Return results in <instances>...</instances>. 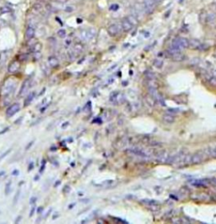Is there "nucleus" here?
Segmentation results:
<instances>
[{
    "label": "nucleus",
    "mask_w": 216,
    "mask_h": 224,
    "mask_svg": "<svg viewBox=\"0 0 216 224\" xmlns=\"http://www.w3.org/2000/svg\"><path fill=\"white\" fill-rule=\"evenodd\" d=\"M0 214H1V211H0Z\"/></svg>",
    "instance_id": "6e6d98bb"
},
{
    "label": "nucleus",
    "mask_w": 216,
    "mask_h": 224,
    "mask_svg": "<svg viewBox=\"0 0 216 224\" xmlns=\"http://www.w3.org/2000/svg\"><path fill=\"white\" fill-rule=\"evenodd\" d=\"M149 36H150V34H149V32H148V31H145L144 33V37L145 38L149 37Z\"/></svg>",
    "instance_id": "a18cd8bd"
},
{
    "label": "nucleus",
    "mask_w": 216,
    "mask_h": 224,
    "mask_svg": "<svg viewBox=\"0 0 216 224\" xmlns=\"http://www.w3.org/2000/svg\"><path fill=\"white\" fill-rule=\"evenodd\" d=\"M36 34V30H35V27L34 26H31V25H29L27 28H26V31H25V39L26 40H31L32 38L34 37Z\"/></svg>",
    "instance_id": "ddd939ff"
},
{
    "label": "nucleus",
    "mask_w": 216,
    "mask_h": 224,
    "mask_svg": "<svg viewBox=\"0 0 216 224\" xmlns=\"http://www.w3.org/2000/svg\"><path fill=\"white\" fill-rule=\"evenodd\" d=\"M66 35H67V33H66V31H65L64 29H60V30H58V31H57V36H58L59 37H66Z\"/></svg>",
    "instance_id": "bb28decb"
},
{
    "label": "nucleus",
    "mask_w": 216,
    "mask_h": 224,
    "mask_svg": "<svg viewBox=\"0 0 216 224\" xmlns=\"http://www.w3.org/2000/svg\"><path fill=\"white\" fill-rule=\"evenodd\" d=\"M95 33H96V31L94 28L85 29V30H82L80 31V37L84 41H90L95 37Z\"/></svg>",
    "instance_id": "f03ea898"
},
{
    "label": "nucleus",
    "mask_w": 216,
    "mask_h": 224,
    "mask_svg": "<svg viewBox=\"0 0 216 224\" xmlns=\"http://www.w3.org/2000/svg\"><path fill=\"white\" fill-rule=\"evenodd\" d=\"M122 31H123V29H122L121 24H111L107 28L108 34L111 37H116V36L119 35L122 32Z\"/></svg>",
    "instance_id": "7ed1b4c3"
},
{
    "label": "nucleus",
    "mask_w": 216,
    "mask_h": 224,
    "mask_svg": "<svg viewBox=\"0 0 216 224\" xmlns=\"http://www.w3.org/2000/svg\"><path fill=\"white\" fill-rule=\"evenodd\" d=\"M34 143H35V140H31V142H30V143H29V144H28V145L26 146V147H25V150H29V149H30V148H31V147L32 146V145H33Z\"/></svg>",
    "instance_id": "e433bc0d"
},
{
    "label": "nucleus",
    "mask_w": 216,
    "mask_h": 224,
    "mask_svg": "<svg viewBox=\"0 0 216 224\" xmlns=\"http://www.w3.org/2000/svg\"><path fill=\"white\" fill-rule=\"evenodd\" d=\"M19 195H20V191L19 189V190H17V192H16V194H15V195L14 197V201H13V205H15L18 203L19 199Z\"/></svg>",
    "instance_id": "cd10ccee"
},
{
    "label": "nucleus",
    "mask_w": 216,
    "mask_h": 224,
    "mask_svg": "<svg viewBox=\"0 0 216 224\" xmlns=\"http://www.w3.org/2000/svg\"><path fill=\"white\" fill-rule=\"evenodd\" d=\"M121 26H122L123 31H126V32H128V31H132L133 28V25L126 18H124V19L122 20V22H121Z\"/></svg>",
    "instance_id": "9b49d317"
},
{
    "label": "nucleus",
    "mask_w": 216,
    "mask_h": 224,
    "mask_svg": "<svg viewBox=\"0 0 216 224\" xmlns=\"http://www.w3.org/2000/svg\"><path fill=\"white\" fill-rule=\"evenodd\" d=\"M133 26H135V25H137L138 24H139V19H138V18L136 17V16H134L133 15H128L127 16H126L125 17Z\"/></svg>",
    "instance_id": "6ab92c4d"
},
{
    "label": "nucleus",
    "mask_w": 216,
    "mask_h": 224,
    "mask_svg": "<svg viewBox=\"0 0 216 224\" xmlns=\"http://www.w3.org/2000/svg\"><path fill=\"white\" fill-rule=\"evenodd\" d=\"M48 106H49V105H48V104H47V106H45L44 108H41V109H40V112H44V111L47 109V108H48Z\"/></svg>",
    "instance_id": "c03bdc74"
},
{
    "label": "nucleus",
    "mask_w": 216,
    "mask_h": 224,
    "mask_svg": "<svg viewBox=\"0 0 216 224\" xmlns=\"http://www.w3.org/2000/svg\"><path fill=\"white\" fill-rule=\"evenodd\" d=\"M168 57L171 58L172 60L177 61V62H181V61H184V60L186 59V58H187L184 54L181 53V52H178V53H176L171 54L170 56Z\"/></svg>",
    "instance_id": "2eb2a0df"
},
{
    "label": "nucleus",
    "mask_w": 216,
    "mask_h": 224,
    "mask_svg": "<svg viewBox=\"0 0 216 224\" xmlns=\"http://www.w3.org/2000/svg\"><path fill=\"white\" fill-rule=\"evenodd\" d=\"M19 69H20V63L17 60H15L9 64V65L8 67V71H9V73L14 74V73L18 72Z\"/></svg>",
    "instance_id": "9d476101"
},
{
    "label": "nucleus",
    "mask_w": 216,
    "mask_h": 224,
    "mask_svg": "<svg viewBox=\"0 0 216 224\" xmlns=\"http://www.w3.org/2000/svg\"><path fill=\"white\" fill-rule=\"evenodd\" d=\"M35 180H36H36H38V176H36V178H35Z\"/></svg>",
    "instance_id": "5fc2aeb1"
},
{
    "label": "nucleus",
    "mask_w": 216,
    "mask_h": 224,
    "mask_svg": "<svg viewBox=\"0 0 216 224\" xmlns=\"http://www.w3.org/2000/svg\"><path fill=\"white\" fill-rule=\"evenodd\" d=\"M6 59H7V54H6V53H5V52H2V53H0V68L4 64Z\"/></svg>",
    "instance_id": "5701e85b"
},
{
    "label": "nucleus",
    "mask_w": 216,
    "mask_h": 224,
    "mask_svg": "<svg viewBox=\"0 0 216 224\" xmlns=\"http://www.w3.org/2000/svg\"><path fill=\"white\" fill-rule=\"evenodd\" d=\"M83 48H84V47H83V45L82 44H80V43H77V44H75L74 45V47H73V51L78 54V53H79L80 52H82L83 51Z\"/></svg>",
    "instance_id": "4be33fe9"
},
{
    "label": "nucleus",
    "mask_w": 216,
    "mask_h": 224,
    "mask_svg": "<svg viewBox=\"0 0 216 224\" xmlns=\"http://www.w3.org/2000/svg\"><path fill=\"white\" fill-rule=\"evenodd\" d=\"M11 185H12V182L9 180V181L6 184V185H5V195H9V193H10V191H11Z\"/></svg>",
    "instance_id": "a878e982"
},
{
    "label": "nucleus",
    "mask_w": 216,
    "mask_h": 224,
    "mask_svg": "<svg viewBox=\"0 0 216 224\" xmlns=\"http://www.w3.org/2000/svg\"><path fill=\"white\" fill-rule=\"evenodd\" d=\"M33 168H34V162H31L28 167V172H31Z\"/></svg>",
    "instance_id": "a19ab883"
},
{
    "label": "nucleus",
    "mask_w": 216,
    "mask_h": 224,
    "mask_svg": "<svg viewBox=\"0 0 216 224\" xmlns=\"http://www.w3.org/2000/svg\"><path fill=\"white\" fill-rule=\"evenodd\" d=\"M42 211H43V206H41V207H39V208L37 209V213H38V214L41 213Z\"/></svg>",
    "instance_id": "37998d69"
},
{
    "label": "nucleus",
    "mask_w": 216,
    "mask_h": 224,
    "mask_svg": "<svg viewBox=\"0 0 216 224\" xmlns=\"http://www.w3.org/2000/svg\"><path fill=\"white\" fill-rule=\"evenodd\" d=\"M41 49H42V44H41V42H36V43H35V44L32 46V47H31V52L34 53L35 56H37V58H39Z\"/></svg>",
    "instance_id": "4468645a"
},
{
    "label": "nucleus",
    "mask_w": 216,
    "mask_h": 224,
    "mask_svg": "<svg viewBox=\"0 0 216 224\" xmlns=\"http://www.w3.org/2000/svg\"><path fill=\"white\" fill-rule=\"evenodd\" d=\"M142 202L144 203V205H147L149 206H154V205L158 204V202L154 201V200H144V201H142Z\"/></svg>",
    "instance_id": "b1692460"
},
{
    "label": "nucleus",
    "mask_w": 216,
    "mask_h": 224,
    "mask_svg": "<svg viewBox=\"0 0 216 224\" xmlns=\"http://www.w3.org/2000/svg\"><path fill=\"white\" fill-rule=\"evenodd\" d=\"M47 63H48V65L53 68V69H55V68H57L59 66V60L57 57L55 56H49L48 58H47Z\"/></svg>",
    "instance_id": "f8f14e48"
},
{
    "label": "nucleus",
    "mask_w": 216,
    "mask_h": 224,
    "mask_svg": "<svg viewBox=\"0 0 216 224\" xmlns=\"http://www.w3.org/2000/svg\"><path fill=\"white\" fill-rule=\"evenodd\" d=\"M73 10V8L71 7V6H68V7L65 8V11H66V12H69H69H72Z\"/></svg>",
    "instance_id": "4c0bfd02"
},
{
    "label": "nucleus",
    "mask_w": 216,
    "mask_h": 224,
    "mask_svg": "<svg viewBox=\"0 0 216 224\" xmlns=\"http://www.w3.org/2000/svg\"><path fill=\"white\" fill-rule=\"evenodd\" d=\"M36 202V197H31V201H30V204H31V205H33V204H35Z\"/></svg>",
    "instance_id": "58836bf2"
},
{
    "label": "nucleus",
    "mask_w": 216,
    "mask_h": 224,
    "mask_svg": "<svg viewBox=\"0 0 216 224\" xmlns=\"http://www.w3.org/2000/svg\"><path fill=\"white\" fill-rule=\"evenodd\" d=\"M144 75H146V77H147L149 80H155V75H154V73H152V72H150V71H146V72L144 73Z\"/></svg>",
    "instance_id": "c756f323"
},
{
    "label": "nucleus",
    "mask_w": 216,
    "mask_h": 224,
    "mask_svg": "<svg viewBox=\"0 0 216 224\" xmlns=\"http://www.w3.org/2000/svg\"><path fill=\"white\" fill-rule=\"evenodd\" d=\"M68 125H69V122H65L63 124V126H62V128L63 129H65L66 127H68Z\"/></svg>",
    "instance_id": "49530a36"
},
{
    "label": "nucleus",
    "mask_w": 216,
    "mask_h": 224,
    "mask_svg": "<svg viewBox=\"0 0 216 224\" xmlns=\"http://www.w3.org/2000/svg\"><path fill=\"white\" fill-rule=\"evenodd\" d=\"M5 174V172L4 171H2V172H0V177L1 176H3V175H4Z\"/></svg>",
    "instance_id": "864d4df0"
},
{
    "label": "nucleus",
    "mask_w": 216,
    "mask_h": 224,
    "mask_svg": "<svg viewBox=\"0 0 216 224\" xmlns=\"http://www.w3.org/2000/svg\"><path fill=\"white\" fill-rule=\"evenodd\" d=\"M13 176H18L19 174V170L17 169H15L13 172H12V173H11Z\"/></svg>",
    "instance_id": "ea45409f"
},
{
    "label": "nucleus",
    "mask_w": 216,
    "mask_h": 224,
    "mask_svg": "<svg viewBox=\"0 0 216 224\" xmlns=\"http://www.w3.org/2000/svg\"><path fill=\"white\" fill-rule=\"evenodd\" d=\"M9 127H8V128H6V129H4V130H3L2 131V132H0V134H4V133H6V131L9 130Z\"/></svg>",
    "instance_id": "3c124183"
},
{
    "label": "nucleus",
    "mask_w": 216,
    "mask_h": 224,
    "mask_svg": "<svg viewBox=\"0 0 216 224\" xmlns=\"http://www.w3.org/2000/svg\"><path fill=\"white\" fill-rule=\"evenodd\" d=\"M30 87H31V80H30V79H26V80L22 83V86H21L20 90H19V97L25 96L27 94V92L29 91Z\"/></svg>",
    "instance_id": "423d86ee"
},
{
    "label": "nucleus",
    "mask_w": 216,
    "mask_h": 224,
    "mask_svg": "<svg viewBox=\"0 0 216 224\" xmlns=\"http://www.w3.org/2000/svg\"><path fill=\"white\" fill-rule=\"evenodd\" d=\"M11 150H12V148H9V149L8 150L4 151V152H3V154L0 156V161H2V160H3V158L6 156H8V155L10 153V151H11Z\"/></svg>",
    "instance_id": "7c9ffc66"
},
{
    "label": "nucleus",
    "mask_w": 216,
    "mask_h": 224,
    "mask_svg": "<svg viewBox=\"0 0 216 224\" xmlns=\"http://www.w3.org/2000/svg\"><path fill=\"white\" fill-rule=\"evenodd\" d=\"M20 109V105L19 103H14L10 107H9L6 110V116L7 118H11L15 114H16Z\"/></svg>",
    "instance_id": "0eeeda50"
},
{
    "label": "nucleus",
    "mask_w": 216,
    "mask_h": 224,
    "mask_svg": "<svg viewBox=\"0 0 216 224\" xmlns=\"http://www.w3.org/2000/svg\"><path fill=\"white\" fill-rule=\"evenodd\" d=\"M21 217H22L21 216H18V217L16 218V221H15V223H19V221L21 220Z\"/></svg>",
    "instance_id": "de8ad7c7"
},
{
    "label": "nucleus",
    "mask_w": 216,
    "mask_h": 224,
    "mask_svg": "<svg viewBox=\"0 0 216 224\" xmlns=\"http://www.w3.org/2000/svg\"><path fill=\"white\" fill-rule=\"evenodd\" d=\"M127 151L133 155H135V156H140V157H147V154L144 152V150L140 149H137V148H133V149H129L127 150Z\"/></svg>",
    "instance_id": "dca6fc26"
},
{
    "label": "nucleus",
    "mask_w": 216,
    "mask_h": 224,
    "mask_svg": "<svg viewBox=\"0 0 216 224\" xmlns=\"http://www.w3.org/2000/svg\"><path fill=\"white\" fill-rule=\"evenodd\" d=\"M163 120L167 124H173L176 120L175 117L171 113H166L163 116Z\"/></svg>",
    "instance_id": "a211bd4d"
},
{
    "label": "nucleus",
    "mask_w": 216,
    "mask_h": 224,
    "mask_svg": "<svg viewBox=\"0 0 216 224\" xmlns=\"http://www.w3.org/2000/svg\"><path fill=\"white\" fill-rule=\"evenodd\" d=\"M154 1H155V3H161L163 0H154Z\"/></svg>",
    "instance_id": "603ef678"
},
{
    "label": "nucleus",
    "mask_w": 216,
    "mask_h": 224,
    "mask_svg": "<svg viewBox=\"0 0 216 224\" xmlns=\"http://www.w3.org/2000/svg\"><path fill=\"white\" fill-rule=\"evenodd\" d=\"M142 3L144 6L145 14H151L154 12V10L155 9V5H156V3H155L154 0H144V2H142Z\"/></svg>",
    "instance_id": "20e7f679"
},
{
    "label": "nucleus",
    "mask_w": 216,
    "mask_h": 224,
    "mask_svg": "<svg viewBox=\"0 0 216 224\" xmlns=\"http://www.w3.org/2000/svg\"><path fill=\"white\" fill-rule=\"evenodd\" d=\"M60 184H61V181H60V180H57V181L54 184V187H57Z\"/></svg>",
    "instance_id": "09e8293b"
},
{
    "label": "nucleus",
    "mask_w": 216,
    "mask_h": 224,
    "mask_svg": "<svg viewBox=\"0 0 216 224\" xmlns=\"http://www.w3.org/2000/svg\"><path fill=\"white\" fill-rule=\"evenodd\" d=\"M71 43H72V40H71L70 38H68V39H66V40H65V42H64V44H65V47H69Z\"/></svg>",
    "instance_id": "72a5a7b5"
},
{
    "label": "nucleus",
    "mask_w": 216,
    "mask_h": 224,
    "mask_svg": "<svg viewBox=\"0 0 216 224\" xmlns=\"http://www.w3.org/2000/svg\"><path fill=\"white\" fill-rule=\"evenodd\" d=\"M205 80H207V82L213 86H216V76L212 75L211 73H208L205 75Z\"/></svg>",
    "instance_id": "f3484780"
},
{
    "label": "nucleus",
    "mask_w": 216,
    "mask_h": 224,
    "mask_svg": "<svg viewBox=\"0 0 216 224\" xmlns=\"http://www.w3.org/2000/svg\"><path fill=\"white\" fill-rule=\"evenodd\" d=\"M208 154L213 157H216V146L215 147H212V148H209V151H208Z\"/></svg>",
    "instance_id": "c85d7f7f"
},
{
    "label": "nucleus",
    "mask_w": 216,
    "mask_h": 224,
    "mask_svg": "<svg viewBox=\"0 0 216 224\" xmlns=\"http://www.w3.org/2000/svg\"><path fill=\"white\" fill-rule=\"evenodd\" d=\"M204 159V156L202 152H196L193 155L190 156V164H198Z\"/></svg>",
    "instance_id": "6e6552de"
},
{
    "label": "nucleus",
    "mask_w": 216,
    "mask_h": 224,
    "mask_svg": "<svg viewBox=\"0 0 216 224\" xmlns=\"http://www.w3.org/2000/svg\"><path fill=\"white\" fill-rule=\"evenodd\" d=\"M15 87H16V82L14 80L9 79V80H6L5 83L3 85V86L1 88L0 96L2 97H3L4 99L5 98H9L13 94V92H15Z\"/></svg>",
    "instance_id": "f257e3e1"
},
{
    "label": "nucleus",
    "mask_w": 216,
    "mask_h": 224,
    "mask_svg": "<svg viewBox=\"0 0 216 224\" xmlns=\"http://www.w3.org/2000/svg\"><path fill=\"white\" fill-rule=\"evenodd\" d=\"M11 11V9L8 6H3V7H1L0 8V15H3L4 14H7V13H9Z\"/></svg>",
    "instance_id": "393cba45"
},
{
    "label": "nucleus",
    "mask_w": 216,
    "mask_h": 224,
    "mask_svg": "<svg viewBox=\"0 0 216 224\" xmlns=\"http://www.w3.org/2000/svg\"><path fill=\"white\" fill-rule=\"evenodd\" d=\"M35 96H36V92H35L29 93V95H28V96H27V97H26V99L25 100V102H24V104H25V107H26V106H29V105H30V103H31V102L33 101V99L35 98Z\"/></svg>",
    "instance_id": "aec40b11"
},
{
    "label": "nucleus",
    "mask_w": 216,
    "mask_h": 224,
    "mask_svg": "<svg viewBox=\"0 0 216 224\" xmlns=\"http://www.w3.org/2000/svg\"><path fill=\"white\" fill-rule=\"evenodd\" d=\"M110 101L112 102H118V103H122L124 101V97L123 96V94L120 92H113L112 94H111L110 96Z\"/></svg>",
    "instance_id": "1a4fd4ad"
},
{
    "label": "nucleus",
    "mask_w": 216,
    "mask_h": 224,
    "mask_svg": "<svg viewBox=\"0 0 216 224\" xmlns=\"http://www.w3.org/2000/svg\"><path fill=\"white\" fill-rule=\"evenodd\" d=\"M27 58H28V55H26V54L20 55V60H26Z\"/></svg>",
    "instance_id": "79ce46f5"
},
{
    "label": "nucleus",
    "mask_w": 216,
    "mask_h": 224,
    "mask_svg": "<svg viewBox=\"0 0 216 224\" xmlns=\"http://www.w3.org/2000/svg\"><path fill=\"white\" fill-rule=\"evenodd\" d=\"M210 183L214 184V185H216V179H209Z\"/></svg>",
    "instance_id": "8fccbe9b"
},
{
    "label": "nucleus",
    "mask_w": 216,
    "mask_h": 224,
    "mask_svg": "<svg viewBox=\"0 0 216 224\" xmlns=\"http://www.w3.org/2000/svg\"><path fill=\"white\" fill-rule=\"evenodd\" d=\"M45 168H46V161H45V160H42L41 168H40V173H43V171H44Z\"/></svg>",
    "instance_id": "f704fd0d"
},
{
    "label": "nucleus",
    "mask_w": 216,
    "mask_h": 224,
    "mask_svg": "<svg viewBox=\"0 0 216 224\" xmlns=\"http://www.w3.org/2000/svg\"><path fill=\"white\" fill-rule=\"evenodd\" d=\"M180 110L178 108H169L167 110L168 113H171V114H175V113H177Z\"/></svg>",
    "instance_id": "473e14b6"
},
{
    "label": "nucleus",
    "mask_w": 216,
    "mask_h": 224,
    "mask_svg": "<svg viewBox=\"0 0 216 224\" xmlns=\"http://www.w3.org/2000/svg\"><path fill=\"white\" fill-rule=\"evenodd\" d=\"M153 64H154V66H155V68H157V69H161L162 67H163L164 62H163V60L161 59V58H155V59L154 60V62H153Z\"/></svg>",
    "instance_id": "412c9836"
},
{
    "label": "nucleus",
    "mask_w": 216,
    "mask_h": 224,
    "mask_svg": "<svg viewBox=\"0 0 216 224\" xmlns=\"http://www.w3.org/2000/svg\"><path fill=\"white\" fill-rule=\"evenodd\" d=\"M110 9L112 10V11H117L119 9V5L117 4V3H113L110 6Z\"/></svg>",
    "instance_id": "2f4dec72"
},
{
    "label": "nucleus",
    "mask_w": 216,
    "mask_h": 224,
    "mask_svg": "<svg viewBox=\"0 0 216 224\" xmlns=\"http://www.w3.org/2000/svg\"><path fill=\"white\" fill-rule=\"evenodd\" d=\"M189 47L192 49H197V50H205L207 49V47L204 43H202L198 39H192L189 40Z\"/></svg>",
    "instance_id": "39448f33"
},
{
    "label": "nucleus",
    "mask_w": 216,
    "mask_h": 224,
    "mask_svg": "<svg viewBox=\"0 0 216 224\" xmlns=\"http://www.w3.org/2000/svg\"><path fill=\"white\" fill-rule=\"evenodd\" d=\"M35 211H36V206H35V205H34L32 207H31V212H30V217H31L34 215Z\"/></svg>",
    "instance_id": "c9c22d12"
}]
</instances>
